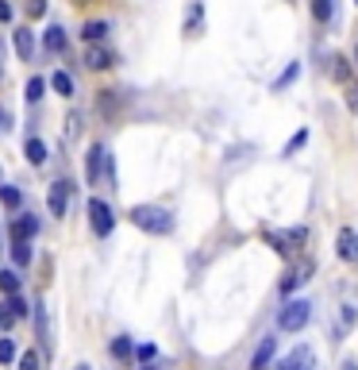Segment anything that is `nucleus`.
Instances as JSON below:
<instances>
[{"instance_id":"obj_40","label":"nucleus","mask_w":358,"mask_h":370,"mask_svg":"<svg viewBox=\"0 0 358 370\" xmlns=\"http://www.w3.org/2000/svg\"><path fill=\"white\" fill-rule=\"evenodd\" d=\"M74 370H89V367H74Z\"/></svg>"},{"instance_id":"obj_4","label":"nucleus","mask_w":358,"mask_h":370,"mask_svg":"<svg viewBox=\"0 0 358 370\" xmlns=\"http://www.w3.org/2000/svg\"><path fill=\"white\" fill-rule=\"evenodd\" d=\"M100 174H104L108 181L116 178V174H112V162H108V151H104V147L97 143V147L89 151V158H85V178H89V185H97Z\"/></svg>"},{"instance_id":"obj_7","label":"nucleus","mask_w":358,"mask_h":370,"mask_svg":"<svg viewBox=\"0 0 358 370\" xmlns=\"http://www.w3.org/2000/svg\"><path fill=\"white\" fill-rule=\"evenodd\" d=\"M335 255H339L343 263H358V231L355 228H339V236H335Z\"/></svg>"},{"instance_id":"obj_30","label":"nucleus","mask_w":358,"mask_h":370,"mask_svg":"<svg viewBox=\"0 0 358 370\" xmlns=\"http://www.w3.org/2000/svg\"><path fill=\"white\" fill-rule=\"evenodd\" d=\"M297 70H300V66H297V62H293V66H289V70H285V74H282V77H277V82H274V89L282 93L285 85H293V77H297Z\"/></svg>"},{"instance_id":"obj_43","label":"nucleus","mask_w":358,"mask_h":370,"mask_svg":"<svg viewBox=\"0 0 358 370\" xmlns=\"http://www.w3.org/2000/svg\"><path fill=\"white\" fill-rule=\"evenodd\" d=\"M355 4H358V0H355Z\"/></svg>"},{"instance_id":"obj_38","label":"nucleus","mask_w":358,"mask_h":370,"mask_svg":"<svg viewBox=\"0 0 358 370\" xmlns=\"http://www.w3.org/2000/svg\"><path fill=\"white\" fill-rule=\"evenodd\" d=\"M343 370H358V362H343Z\"/></svg>"},{"instance_id":"obj_24","label":"nucleus","mask_w":358,"mask_h":370,"mask_svg":"<svg viewBox=\"0 0 358 370\" xmlns=\"http://www.w3.org/2000/svg\"><path fill=\"white\" fill-rule=\"evenodd\" d=\"M0 289H4V293H19V274L16 270H0Z\"/></svg>"},{"instance_id":"obj_26","label":"nucleus","mask_w":358,"mask_h":370,"mask_svg":"<svg viewBox=\"0 0 358 370\" xmlns=\"http://www.w3.org/2000/svg\"><path fill=\"white\" fill-rule=\"evenodd\" d=\"M332 74H335V82H339V85H343V82H347V77H355V74H350V58H343V54H339V58H335V66H332Z\"/></svg>"},{"instance_id":"obj_21","label":"nucleus","mask_w":358,"mask_h":370,"mask_svg":"<svg viewBox=\"0 0 358 370\" xmlns=\"http://www.w3.org/2000/svg\"><path fill=\"white\" fill-rule=\"evenodd\" d=\"M343 100H347L350 112H358V82H355V77H347V82H343Z\"/></svg>"},{"instance_id":"obj_8","label":"nucleus","mask_w":358,"mask_h":370,"mask_svg":"<svg viewBox=\"0 0 358 370\" xmlns=\"http://www.w3.org/2000/svg\"><path fill=\"white\" fill-rule=\"evenodd\" d=\"M66 205H70V181H54L50 185V193H47V208H50V216H66Z\"/></svg>"},{"instance_id":"obj_25","label":"nucleus","mask_w":358,"mask_h":370,"mask_svg":"<svg viewBox=\"0 0 358 370\" xmlns=\"http://www.w3.org/2000/svg\"><path fill=\"white\" fill-rule=\"evenodd\" d=\"M12 259L16 266H31V243H12Z\"/></svg>"},{"instance_id":"obj_33","label":"nucleus","mask_w":358,"mask_h":370,"mask_svg":"<svg viewBox=\"0 0 358 370\" xmlns=\"http://www.w3.org/2000/svg\"><path fill=\"white\" fill-rule=\"evenodd\" d=\"M304 143H309V132H297V135H293V139H289V147H285V155H293V151H300V147H304Z\"/></svg>"},{"instance_id":"obj_14","label":"nucleus","mask_w":358,"mask_h":370,"mask_svg":"<svg viewBox=\"0 0 358 370\" xmlns=\"http://www.w3.org/2000/svg\"><path fill=\"white\" fill-rule=\"evenodd\" d=\"M42 47H47L50 54H58V50H66V27H62V24L47 27V35H42Z\"/></svg>"},{"instance_id":"obj_1","label":"nucleus","mask_w":358,"mask_h":370,"mask_svg":"<svg viewBox=\"0 0 358 370\" xmlns=\"http://www.w3.org/2000/svg\"><path fill=\"white\" fill-rule=\"evenodd\" d=\"M127 220H131L135 228L150 231V236H170V231H174V216L158 205H135L131 213H127Z\"/></svg>"},{"instance_id":"obj_12","label":"nucleus","mask_w":358,"mask_h":370,"mask_svg":"<svg viewBox=\"0 0 358 370\" xmlns=\"http://www.w3.org/2000/svg\"><path fill=\"white\" fill-rule=\"evenodd\" d=\"M274 370H312V351L309 347H297V351H293L289 359H282Z\"/></svg>"},{"instance_id":"obj_2","label":"nucleus","mask_w":358,"mask_h":370,"mask_svg":"<svg viewBox=\"0 0 358 370\" xmlns=\"http://www.w3.org/2000/svg\"><path fill=\"white\" fill-rule=\"evenodd\" d=\"M309 321H312V305L293 297L282 313H277V332H300V328H309Z\"/></svg>"},{"instance_id":"obj_11","label":"nucleus","mask_w":358,"mask_h":370,"mask_svg":"<svg viewBox=\"0 0 358 370\" xmlns=\"http://www.w3.org/2000/svg\"><path fill=\"white\" fill-rule=\"evenodd\" d=\"M35 236H39V220H35V216H19V220L12 224V243H31Z\"/></svg>"},{"instance_id":"obj_17","label":"nucleus","mask_w":358,"mask_h":370,"mask_svg":"<svg viewBox=\"0 0 358 370\" xmlns=\"http://www.w3.org/2000/svg\"><path fill=\"white\" fill-rule=\"evenodd\" d=\"M24 158H27L31 166H42V162H47V147H42V139H27V143H24Z\"/></svg>"},{"instance_id":"obj_36","label":"nucleus","mask_w":358,"mask_h":370,"mask_svg":"<svg viewBox=\"0 0 358 370\" xmlns=\"http://www.w3.org/2000/svg\"><path fill=\"white\" fill-rule=\"evenodd\" d=\"M12 324H16V316H12L8 309H4V301H0V328H12Z\"/></svg>"},{"instance_id":"obj_10","label":"nucleus","mask_w":358,"mask_h":370,"mask_svg":"<svg viewBox=\"0 0 358 370\" xmlns=\"http://www.w3.org/2000/svg\"><path fill=\"white\" fill-rule=\"evenodd\" d=\"M185 35H189V39H197L200 31H204V4H200V0H193L189 8H185Z\"/></svg>"},{"instance_id":"obj_18","label":"nucleus","mask_w":358,"mask_h":370,"mask_svg":"<svg viewBox=\"0 0 358 370\" xmlns=\"http://www.w3.org/2000/svg\"><path fill=\"white\" fill-rule=\"evenodd\" d=\"M104 35H108V24H104V20H89V24L81 27V39L85 43H100Z\"/></svg>"},{"instance_id":"obj_22","label":"nucleus","mask_w":358,"mask_h":370,"mask_svg":"<svg viewBox=\"0 0 358 370\" xmlns=\"http://www.w3.org/2000/svg\"><path fill=\"white\" fill-rule=\"evenodd\" d=\"M42 89H47V82H42V77H31V82L24 85V97H27V105H35V100L42 97Z\"/></svg>"},{"instance_id":"obj_20","label":"nucleus","mask_w":358,"mask_h":370,"mask_svg":"<svg viewBox=\"0 0 358 370\" xmlns=\"http://www.w3.org/2000/svg\"><path fill=\"white\" fill-rule=\"evenodd\" d=\"M50 85H54V89L62 93V97H74V77H70L66 70H58V74L50 77Z\"/></svg>"},{"instance_id":"obj_32","label":"nucleus","mask_w":358,"mask_h":370,"mask_svg":"<svg viewBox=\"0 0 358 370\" xmlns=\"http://www.w3.org/2000/svg\"><path fill=\"white\" fill-rule=\"evenodd\" d=\"M42 12H47V0H27V16L31 20H42Z\"/></svg>"},{"instance_id":"obj_9","label":"nucleus","mask_w":358,"mask_h":370,"mask_svg":"<svg viewBox=\"0 0 358 370\" xmlns=\"http://www.w3.org/2000/svg\"><path fill=\"white\" fill-rule=\"evenodd\" d=\"M112 62H116V54H112L104 43H89V50H85V66L89 70H108Z\"/></svg>"},{"instance_id":"obj_41","label":"nucleus","mask_w":358,"mask_h":370,"mask_svg":"<svg viewBox=\"0 0 358 370\" xmlns=\"http://www.w3.org/2000/svg\"><path fill=\"white\" fill-rule=\"evenodd\" d=\"M77 4H85V0H77Z\"/></svg>"},{"instance_id":"obj_28","label":"nucleus","mask_w":358,"mask_h":370,"mask_svg":"<svg viewBox=\"0 0 358 370\" xmlns=\"http://www.w3.org/2000/svg\"><path fill=\"white\" fill-rule=\"evenodd\" d=\"M19 370H42V355L39 351H24L19 355Z\"/></svg>"},{"instance_id":"obj_34","label":"nucleus","mask_w":358,"mask_h":370,"mask_svg":"<svg viewBox=\"0 0 358 370\" xmlns=\"http://www.w3.org/2000/svg\"><path fill=\"white\" fill-rule=\"evenodd\" d=\"M154 359H158V347H154V344H143V347H139V362H154Z\"/></svg>"},{"instance_id":"obj_39","label":"nucleus","mask_w":358,"mask_h":370,"mask_svg":"<svg viewBox=\"0 0 358 370\" xmlns=\"http://www.w3.org/2000/svg\"><path fill=\"white\" fill-rule=\"evenodd\" d=\"M355 62H358V47H355Z\"/></svg>"},{"instance_id":"obj_42","label":"nucleus","mask_w":358,"mask_h":370,"mask_svg":"<svg viewBox=\"0 0 358 370\" xmlns=\"http://www.w3.org/2000/svg\"><path fill=\"white\" fill-rule=\"evenodd\" d=\"M143 370H150V367H143Z\"/></svg>"},{"instance_id":"obj_16","label":"nucleus","mask_w":358,"mask_h":370,"mask_svg":"<svg viewBox=\"0 0 358 370\" xmlns=\"http://www.w3.org/2000/svg\"><path fill=\"white\" fill-rule=\"evenodd\" d=\"M35 324H39V339H42V347H50V321H47V305L42 301H35Z\"/></svg>"},{"instance_id":"obj_23","label":"nucleus","mask_w":358,"mask_h":370,"mask_svg":"<svg viewBox=\"0 0 358 370\" xmlns=\"http://www.w3.org/2000/svg\"><path fill=\"white\" fill-rule=\"evenodd\" d=\"M0 201H4L8 208H19V205H24V193L12 190V185H0Z\"/></svg>"},{"instance_id":"obj_37","label":"nucleus","mask_w":358,"mask_h":370,"mask_svg":"<svg viewBox=\"0 0 358 370\" xmlns=\"http://www.w3.org/2000/svg\"><path fill=\"white\" fill-rule=\"evenodd\" d=\"M8 20H12V4L8 0H0V24H8Z\"/></svg>"},{"instance_id":"obj_13","label":"nucleus","mask_w":358,"mask_h":370,"mask_svg":"<svg viewBox=\"0 0 358 370\" xmlns=\"http://www.w3.org/2000/svg\"><path fill=\"white\" fill-rule=\"evenodd\" d=\"M274 351H277V339L266 336V339L259 344V351H254V359H250V370H266L270 359H274Z\"/></svg>"},{"instance_id":"obj_29","label":"nucleus","mask_w":358,"mask_h":370,"mask_svg":"<svg viewBox=\"0 0 358 370\" xmlns=\"http://www.w3.org/2000/svg\"><path fill=\"white\" fill-rule=\"evenodd\" d=\"M112 355H116V359H131V339H127V336H116V344H112Z\"/></svg>"},{"instance_id":"obj_19","label":"nucleus","mask_w":358,"mask_h":370,"mask_svg":"<svg viewBox=\"0 0 358 370\" xmlns=\"http://www.w3.org/2000/svg\"><path fill=\"white\" fill-rule=\"evenodd\" d=\"M4 309H8L16 321H24V316H31V305L24 301V297H16V293H8V301H4Z\"/></svg>"},{"instance_id":"obj_3","label":"nucleus","mask_w":358,"mask_h":370,"mask_svg":"<svg viewBox=\"0 0 358 370\" xmlns=\"http://www.w3.org/2000/svg\"><path fill=\"white\" fill-rule=\"evenodd\" d=\"M266 239H270V243H274V251H277V255H285V259H289V255H297L300 247L309 243V231H304V228H289V231H270Z\"/></svg>"},{"instance_id":"obj_31","label":"nucleus","mask_w":358,"mask_h":370,"mask_svg":"<svg viewBox=\"0 0 358 370\" xmlns=\"http://www.w3.org/2000/svg\"><path fill=\"white\" fill-rule=\"evenodd\" d=\"M16 359V344L12 339H0V362H12Z\"/></svg>"},{"instance_id":"obj_27","label":"nucleus","mask_w":358,"mask_h":370,"mask_svg":"<svg viewBox=\"0 0 358 370\" xmlns=\"http://www.w3.org/2000/svg\"><path fill=\"white\" fill-rule=\"evenodd\" d=\"M332 8H335L332 0H312V16H316L320 24H327V20H332Z\"/></svg>"},{"instance_id":"obj_6","label":"nucleus","mask_w":358,"mask_h":370,"mask_svg":"<svg viewBox=\"0 0 358 370\" xmlns=\"http://www.w3.org/2000/svg\"><path fill=\"white\" fill-rule=\"evenodd\" d=\"M312 270H316V263H312V259H300V263H293L289 270H285V278H282V286H277V289H282V293L289 297L297 286H304V282H309V274H312Z\"/></svg>"},{"instance_id":"obj_5","label":"nucleus","mask_w":358,"mask_h":370,"mask_svg":"<svg viewBox=\"0 0 358 370\" xmlns=\"http://www.w3.org/2000/svg\"><path fill=\"white\" fill-rule=\"evenodd\" d=\"M89 224H92V231H97L100 239H108V236H112V228H116V216H112V208L104 205L100 197H92V201H89Z\"/></svg>"},{"instance_id":"obj_35","label":"nucleus","mask_w":358,"mask_h":370,"mask_svg":"<svg viewBox=\"0 0 358 370\" xmlns=\"http://www.w3.org/2000/svg\"><path fill=\"white\" fill-rule=\"evenodd\" d=\"M100 108H104V112L112 116V108H116V100H112V89H104V93H100Z\"/></svg>"},{"instance_id":"obj_15","label":"nucleus","mask_w":358,"mask_h":370,"mask_svg":"<svg viewBox=\"0 0 358 370\" xmlns=\"http://www.w3.org/2000/svg\"><path fill=\"white\" fill-rule=\"evenodd\" d=\"M16 54L24 58V62H31V54H35V35H31V27H19V31H16Z\"/></svg>"}]
</instances>
